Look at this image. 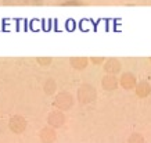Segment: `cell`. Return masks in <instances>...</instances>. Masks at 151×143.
Here are the masks:
<instances>
[{
    "label": "cell",
    "instance_id": "cell-8",
    "mask_svg": "<svg viewBox=\"0 0 151 143\" xmlns=\"http://www.w3.org/2000/svg\"><path fill=\"white\" fill-rule=\"evenodd\" d=\"M101 86L104 90H115L118 88V79L115 78V75H105L104 78L101 79Z\"/></svg>",
    "mask_w": 151,
    "mask_h": 143
},
{
    "label": "cell",
    "instance_id": "cell-1",
    "mask_svg": "<svg viewBox=\"0 0 151 143\" xmlns=\"http://www.w3.org/2000/svg\"><path fill=\"white\" fill-rule=\"evenodd\" d=\"M76 99L79 103L82 104H90V103L96 102L97 99V90L96 88L90 85V83H83L76 90Z\"/></svg>",
    "mask_w": 151,
    "mask_h": 143
},
{
    "label": "cell",
    "instance_id": "cell-10",
    "mask_svg": "<svg viewBox=\"0 0 151 143\" xmlns=\"http://www.w3.org/2000/svg\"><path fill=\"white\" fill-rule=\"evenodd\" d=\"M7 6H37L42 4L43 0H3Z\"/></svg>",
    "mask_w": 151,
    "mask_h": 143
},
{
    "label": "cell",
    "instance_id": "cell-12",
    "mask_svg": "<svg viewBox=\"0 0 151 143\" xmlns=\"http://www.w3.org/2000/svg\"><path fill=\"white\" fill-rule=\"evenodd\" d=\"M43 90H45V93H46L47 96H53L55 93V90H57V82H55L54 79L49 78L43 83Z\"/></svg>",
    "mask_w": 151,
    "mask_h": 143
},
{
    "label": "cell",
    "instance_id": "cell-13",
    "mask_svg": "<svg viewBox=\"0 0 151 143\" xmlns=\"http://www.w3.org/2000/svg\"><path fill=\"white\" fill-rule=\"evenodd\" d=\"M128 143H144V138L140 134H132L128 139Z\"/></svg>",
    "mask_w": 151,
    "mask_h": 143
},
{
    "label": "cell",
    "instance_id": "cell-15",
    "mask_svg": "<svg viewBox=\"0 0 151 143\" xmlns=\"http://www.w3.org/2000/svg\"><path fill=\"white\" fill-rule=\"evenodd\" d=\"M90 61H92V64H94V65H101L103 63H105V60L103 57H92Z\"/></svg>",
    "mask_w": 151,
    "mask_h": 143
},
{
    "label": "cell",
    "instance_id": "cell-3",
    "mask_svg": "<svg viewBox=\"0 0 151 143\" xmlns=\"http://www.w3.org/2000/svg\"><path fill=\"white\" fill-rule=\"evenodd\" d=\"M28 126V121L25 120L24 116H19V114H15L9 120V129L15 135H21L25 132Z\"/></svg>",
    "mask_w": 151,
    "mask_h": 143
},
{
    "label": "cell",
    "instance_id": "cell-9",
    "mask_svg": "<svg viewBox=\"0 0 151 143\" xmlns=\"http://www.w3.org/2000/svg\"><path fill=\"white\" fill-rule=\"evenodd\" d=\"M89 61L90 60L87 57H72V58H69V64H71V67L73 69L82 71L89 65Z\"/></svg>",
    "mask_w": 151,
    "mask_h": 143
},
{
    "label": "cell",
    "instance_id": "cell-4",
    "mask_svg": "<svg viewBox=\"0 0 151 143\" xmlns=\"http://www.w3.org/2000/svg\"><path fill=\"white\" fill-rule=\"evenodd\" d=\"M65 124V116L64 111L60 110H53L47 114V125H50L53 128H61Z\"/></svg>",
    "mask_w": 151,
    "mask_h": 143
},
{
    "label": "cell",
    "instance_id": "cell-14",
    "mask_svg": "<svg viewBox=\"0 0 151 143\" xmlns=\"http://www.w3.org/2000/svg\"><path fill=\"white\" fill-rule=\"evenodd\" d=\"M51 57H39L37 58V64H40L42 67H50L51 65Z\"/></svg>",
    "mask_w": 151,
    "mask_h": 143
},
{
    "label": "cell",
    "instance_id": "cell-2",
    "mask_svg": "<svg viewBox=\"0 0 151 143\" xmlns=\"http://www.w3.org/2000/svg\"><path fill=\"white\" fill-rule=\"evenodd\" d=\"M73 106V96L69 92H60L53 99V107L60 111H68Z\"/></svg>",
    "mask_w": 151,
    "mask_h": 143
},
{
    "label": "cell",
    "instance_id": "cell-16",
    "mask_svg": "<svg viewBox=\"0 0 151 143\" xmlns=\"http://www.w3.org/2000/svg\"><path fill=\"white\" fill-rule=\"evenodd\" d=\"M150 61H151V58H150Z\"/></svg>",
    "mask_w": 151,
    "mask_h": 143
},
{
    "label": "cell",
    "instance_id": "cell-6",
    "mask_svg": "<svg viewBox=\"0 0 151 143\" xmlns=\"http://www.w3.org/2000/svg\"><path fill=\"white\" fill-rule=\"evenodd\" d=\"M119 83H121V86L126 90H130V89H134L136 88V77L132 74V72H124L121 79H119Z\"/></svg>",
    "mask_w": 151,
    "mask_h": 143
},
{
    "label": "cell",
    "instance_id": "cell-11",
    "mask_svg": "<svg viewBox=\"0 0 151 143\" xmlns=\"http://www.w3.org/2000/svg\"><path fill=\"white\" fill-rule=\"evenodd\" d=\"M134 92H136V95H137L139 97H147L148 95H150V92H151L150 83L146 82V81L139 82L137 85H136V88H134Z\"/></svg>",
    "mask_w": 151,
    "mask_h": 143
},
{
    "label": "cell",
    "instance_id": "cell-7",
    "mask_svg": "<svg viewBox=\"0 0 151 143\" xmlns=\"http://www.w3.org/2000/svg\"><path fill=\"white\" fill-rule=\"evenodd\" d=\"M104 69L107 74H111V75L118 74L119 71H121V63L116 58H108L104 63Z\"/></svg>",
    "mask_w": 151,
    "mask_h": 143
},
{
    "label": "cell",
    "instance_id": "cell-5",
    "mask_svg": "<svg viewBox=\"0 0 151 143\" xmlns=\"http://www.w3.org/2000/svg\"><path fill=\"white\" fill-rule=\"evenodd\" d=\"M39 139H40L42 143H54L55 139H57V132H55V128L47 125L45 128H42L40 132H39Z\"/></svg>",
    "mask_w": 151,
    "mask_h": 143
}]
</instances>
